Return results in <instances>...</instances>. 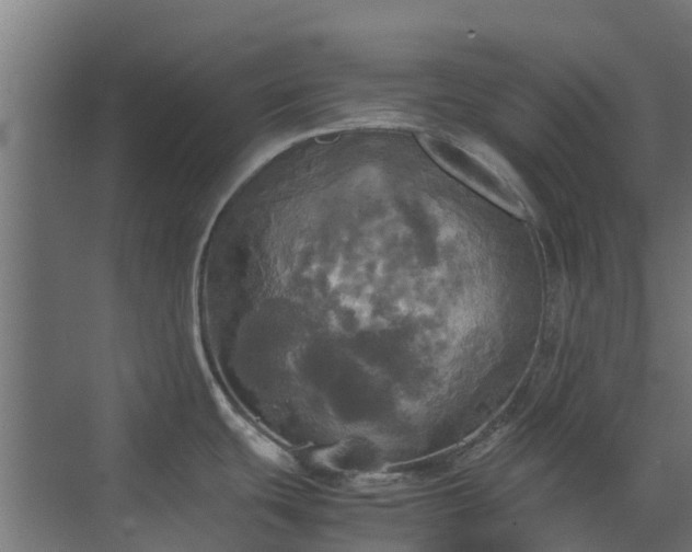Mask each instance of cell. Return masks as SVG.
<instances>
[{
  "instance_id": "6da1fadb",
  "label": "cell",
  "mask_w": 692,
  "mask_h": 552,
  "mask_svg": "<svg viewBox=\"0 0 692 552\" xmlns=\"http://www.w3.org/2000/svg\"><path fill=\"white\" fill-rule=\"evenodd\" d=\"M420 142L442 169L494 205L521 219L533 216L528 191L520 177L487 145L442 134L424 135Z\"/></svg>"
}]
</instances>
